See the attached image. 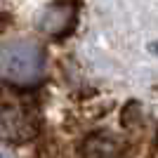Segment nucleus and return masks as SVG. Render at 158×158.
Segmentation results:
<instances>
[{"label":"nucleus","instance_id":"obj_5","mask_svg":"<svg viewBox=\"0 0 158 158\" xmlns=\"http://www.w3.org/2000/svg\"><path fill=\"white\" fill-rule=\"evenodd\" d=\"M0 158H17V156H14V151L7 144H0Z\"/></svg>","mask_w":158,"mask_h":158},{"label":"nucleus","instance_id":"obj_1","mask_svg":"<svg viewBox=\"0 0 158 158\" xmlns=\"http://www.w3.org/2000/svg\"><path fill=\"white\" fill-rule=\"evenodd\" d=\"M45 52L35 40L12 38L0 45V76L14 85H33L43 78Z\"/></svg>","mask_w":158,"mask_h":158},{"label":"nucleus","instance_id":"obj_3","mask_svg":"<svg viewBox=\"0 0 158 158\" xmlns=\"http://www.w3.org/2000/svg\"><path fill=\"white\" fill-rule=\"evenodd\" d=\"M73 24H76V2L73 0H57L52 5H47L38 19V28L52 38L69 33Z\"/></svg>","mask_w":158,"mask_h":158},{"label":"nucleus","instance_id":"obj_4","mask_svg":"<svg viewBox=\"0 0 158 158\" xmlns=\"http://www.w3.org/2000/svg\"><path fill=\"white\" fill-rule=\"evenodd\" d=\"M123 153H125V139H120L113 132H94L83 142L85 158H123Z\"/></svg>","mask_w":158,"mask_h":158},{"label":"nucleus","instance_id":"obj_2","mask_svg":"<svg viewBox=\"0 0 158 158\" xmlns=\"http://www.w3.org/2000/svg\"><path fill=\"white\" fill-rule=\"evenodd\" d=\"M38 135V118L33 113L10 106L0 111V137L7 142H26Z\"/></svg>","mask_w":158,"mask_h":158}]
</instances>
